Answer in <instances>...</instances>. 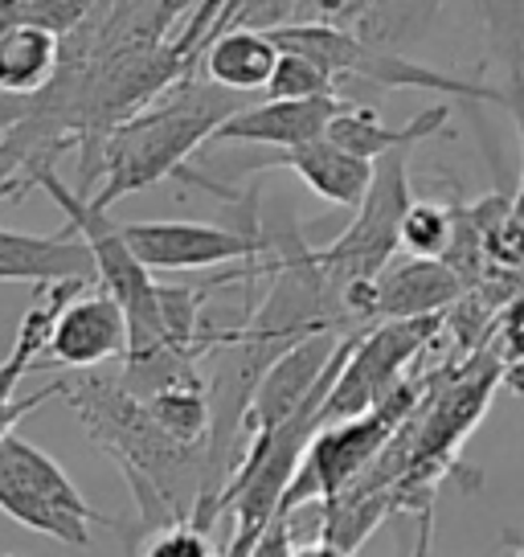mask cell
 <instances>
[{
	"instance_id": "obj_5",
	"label": "cell",
	"mask_w": 524,
	"mask_h": 557,
	"mask_svg": "<svg viewBox=\"0 0 524 557\" xmlns=\"http://www.w3.org/2000/svg\"><path fill=\"white\" fill-rule=\"evenodd\" d=\"M275 46L279 50H299L312 53L320 66L333 70V78H357V83H369V87H419V90H438V95H454V99H484V103H504V90L484 87V83H467L459 74H447V70H431L410 62L402 53H389L369 46L361 37L345 34L336 25H266Z\"/></svg>"
},
{
	"instance_id": "obj_7",
	"label": "cell",
	"mask_w": 524,
	"mask_h": 557,
	"mask_svg": "<svg viewBox=\"0 0 524 557\" xmlns=\"http://www.w3.org/2000/svg\"><path fill=\"white\" fill-rule=\"evenodd\" d=\"M467 296V278L447 259H389L373 278L352 283L345 292V312L352 329H365L377 320H419V315L451 312Z\"/></svg>"
},
{
	"instance_id": "obj_4",
	"label": "cell",
	"mask_w": 524,
	"mask_h": 557,
	"mask_svg": "<svg viewBox=\"0 0 524 557\" xmlns=\"http://www.w3.org/2000/svg\"><path fill=\"white\" fill-rule=\"evenodd\" d=\"M442 329H447L442 315H419V320H377L352 332L345 366L320 406V426L382 406L410 377L414 361H422V352L442 336Z\"/></svg>"
},
{
	"instance_id": "obj_18",
	"label": "cell",
	"mask_w": 524,
	"mask_h": 557,
	"mask_svg": "<svg viewBox=\"0 0 524 557\" xmlns=\"http://www.w3.org/2000/svg\"><path fill=\"white\" fill-rule=\"evenodd\" d=\"M271 99H320V95H340V83L333 78V70L320 66L312 53L283 50L279 66L266 83Z\"/></svg>"
},
{
	"instance_id": "obj_14",
	"label": "cell",
	"mask_w": 524,
	"mask_h": 557,
	"mask_svg": "<svg viewBox=\"0 0 524 557\" xmlns=\"http://www.w3.org/2000/svg\"><path fill=\"white\" fill-rule=\"evenodd\" d=\"M279 46L271 29H254V25H229L217 37L205 41L201 50V78H210L213 87L246 95V90H266L271 74L279 66Z\"/></svg>"
},
{
	"instance_id": "obj_11",
	"label": "cell",
	"mask_w": 524,
	"mask_h": 557,
	"mask_svg": "<svg viewBox=\"0 0 524 557\" xmlns=\"http://www.w3.org/2000/svg\"><path fill=\"white\" fill-rule=\"evenodd\" d=\"M0 283H99L90 246L78 234H21L0 226Z\"/></svg>"
},
{
	"instance_id": "obj_8",
	"label": "cell",
	"mask_w": 524,
	"mask_h": 557,
	"mask_svg": "<svg viewBox=\"0 0 524 557\" xmlns=\"http://www.w3.org/2000/svg\"><path fill=\"white\" fill-rule=\"evenodd\" d=\"M127 345H132V324L120 299L103 283L99 287L78 283L53 312L46 361L62 369H95L111 357H127Z\"/></svg>"
},
{
	"instance_id": "obj_21",
	"label": "cell",
	"mask_w": 524,
	"mask_h": 557,
	"mask_svg": "<svg viewBox=\"0 0 524 557\" xmlns=\"http://www.w3.org/2000/svg\"><path fill=\"white\" fill-rule=\"evenodd\" d=\"M291 557H352V554H345L340 545H333L328 537H320L315 545H303V549H296Z\"/></svg>"
},
{
	"instance_id": "obj_13",
	"label": "cell",
	"mask_w": 524,
	"mask_h": 557,
	"mask_svg": "<svg viewBox=\"0 0 524 557\" xmlns=\"http://www.w3.org/2000/svg\"><path fill=\"white\" fill-rule=\"evenodd\" d=\"M279 160H283V169H291L320 201L345 206V209H357L365 201L369 185H373V169H377V160L357 157V152L340 148V144L328 136L308 139V144H299V148H287Z\"/></svg>"
},
{
	"instance_id": "obj_6",
	"label": "cell",
	"mask_w": 524,
	"mask_h": 557,
	"mask_svg": "<svg viewBox=\"0 0 524 557\" xmlns=\"http://www.w3.org/2000/svg\"><path fill=\"white\" fill-rule=\"evenodd\" d=\"M406 152H385L377 157L373 169V185H369L365 201L357 206L352 226L336 238L328 250H320L315 262L324 267V275L333 278V287L345 296L352 283H365L394 259V250L402 246V218L410 209V173H406Z\"/></svg>"
},
{
	"instance_id": "obj_15",
	"label": "cell",
	"mask_w": 524,
	"mask_h": 557,
	"mask_svg": "<svg viewBox=\"0 0 524 557\" xmlns=\"http://www.w3.org/2000/svg\"><path fill=\"white\" fill-rule=\"evenodd\" d=\"M66 41L41 21H13L0 29V95L29 99L46 90L62 70Z\"/></svg>"
},
{
	"instance_id": "obj_1",
	"label": "cell",
	"mask_w": 524,
	"mask_h": 557,
	"mask_svg": "<svg viewBox=\"0 0 524 557\" xmlns=\"http://www.w3.org/2000/svg\"><path fill=\"white\" fill-rule=\"evenodd\" d=\"M238 111L234 90L213 87L210 78L197 83L180 74L173 87L160 90L152 103L132 111L103 136L95 160L87 164V181L103 176V185L90 193L99 206H115L123 197L152 189L185 169V160L210 144V136ZM83 181V193H87Z\"/></svg>"
},
{
	"instance_id": "obj_23",
	"label": "cell",
	"mask_w": 524,
	"mask_h": 557,
	"mask_svg": "<svg viewBox=\"0 0 524 557\" xmlns=\"http://www.w3.org/2000/svg\"><path fill=\"white\" fill-rule=\"evenodd\" d=\"M512 557H524V541H521V545H516V554H512Z\"/></svg>"
},
{
	"instance_id": "obj_16",
	"label": "cell",
	"mask_w": 524,
	"mask_h": 557,
	"mask_svg": "<svg viewBox=\"0 0 524 557\" xmlns=\"http://www.w3.org/2000/svg\"><path fill=\"white\" fill-rule=\"evenodd\" d=\"M447 115H451V107H426L422 115H414V120L402 123V127H385L373 107L345 103L336 111V120L328 123V139H336L340 148H349L357 157L377 160V157H385V152L414 148V144L431 139L435 132H442V127H447Z\"/></svg>"
},
{
	"instance_id": "obj_10",
	"label": "cell",
	"mask_w": 524,
	"mask_h": 557,
	"mask_svg": "<svg viewBox=\"0 0 524 557\" xmlns=\"http://www.w3.org/2000/svg\"><path fill=\"white\" fill-rule=\"evenodd\" d=\"M349 103L340 95H320V99H266L259 107H238L217 132L213 144H266V148H299L308 139L328 136V123L336 111Z\"/></svg>"
},
{
	"instance_id": "obj_3",
	"label": "cell",
	"mask_w": 524,
	"mask_h": 557,
	"mask_svg": "<svg viewBox=\"0 0 524 557\" xmlns=\"http://www.w3.org/2000/svg\"><path fill=\"white\" fill-rule=\"evenodd\" d=\"M0 512L25 524L29 533L83 549L90 545V524H111L83 500V492L62 471V463L17 431L0 438Z\"/></svg>"
},
{
	"instance_id": "obj_2",
	"label": "cell",
	"mask_w": 524,
	"mask_h": 557,
	"mask_svg": "<svg viewBox=\"0 0 524 557\" xmlns=\"http://www.w3.org/2000/svg\"><path fill=\"white\" fill-rule=\"evenodd\" d=\"M447 369H431V373H410L382 406H373L365 414L345 418V422H328L320 426L312 447L299 463L291 492L283 500V512H299L303 505H328L345 487L361 475V471L385 451V443L402 431V422L422 406V398L435 389V382Z\"/></svg>"
},
{
	"instance_id": "obj_22",
	"label": "cell",
	"mask_w": 524,
	"mask_h": 557,
	"mask_svg": "<svg viewBox=\"0 0 524 557\" xmlns=\"http://www.w3.org/2000/svg\"><path fill=\"white\" fill-rule=\"evenodd\" d=\"M414 557H431V512H422V524H419V549Z\"/></svg>"
},
{
	"instance_id": "obj_20",
	"label": "cell",
	"mask_w": 524,
	"mask_h": 557,
	"mask_svg": "<svg viewBox=\"0 0 524 557\" xmlns=\"http://www.w3.org/2000/svg\"><path fill=\"white\" fill-rule=\"evenodd\" d=\"M291 517L296 512H279L275 521L262 529V537L254 541V549L246 557H291L296 554V545H291Z\"/></svg>"
},
{
	"instance_id": "obj_24",
	"label": "cell",
	"mask_w": 524,
	"mask_h": 557,
	"mask_svg": "<svg viewBox=\"0 0 524 557\" xmlns=\"http://www.w3.org/2000/svg\"><path fill=\"white\" fill-rule=\"evenodd\" d=\"M0 557H13V554H0Z\"/></svg>"
},
{
	"instance_id": "obj_19",
	"label": "cell",
	"mask_w": 524,
	"mask_h": 557,
	"mask_svg": "<svg viewBox=\"0 0 524 557\" xmlns=\"http://www.w3.org/2000/svg\"><path fill=\"white\" fill-rule=\"evenodd\" d=\"M140 557H222L210 537V524L197 517H180V521L157 529L144 541Z\"/></svg>"
},
{
	"instance_id": "obj_17",
	"label": "cell",
	"mask_w": 524,
	"mask_h": 557,
	"mask_svg": "<svg viewBox=\"0 0 524 557\" xmlns=\"http://www.w3.org/2000/svg\"><path fill=\"white\" fill-rule=\"evenodd\" d=\"M454 243V209L438 201H410L402 218V250L419 259H447Z\"/></svg>"
},
{
	"instance_id": "obj_12",
	"label": "cell",
	"mask_w": 524,
	"mask_h": 557,
	"mask_svg": "<svg viewBox=\"0 0 524 557\" xmlns=\"http://www.w3.org/2000/svg\"><path fill=\"white\" fill-rule=\"evenodd\" d=\"M71 287H78V283H58V287H50V296L41 292V299H37L34 308L25 312V320H21L17 341H13V352L0 361V438L13 435L21 418L34 414L37 406L50 398V394H58V382H53L50 389H41V394H34V398L21 401L17 385H21V377H25L29 369L41 366L37 357H46V341H50V329H53V312H58V304H62V296H66Z\"/></svg>"
},
{
	"instance_id": "obj_9",
	"label": "cell",
	"mask_w": 524,
	"mask_h": 557,
	"mask_svg": "<svg viewBox=\"0 0 524 557\" xmlns=\"http://www.w3.org/2000/svg\"><path fill=\"white\" fill-rule=\"evenodd\" d=\"M123 234L148 271H205L262 255L259 230L213 222H123Z\"/></svg>"
}]
</instances>
